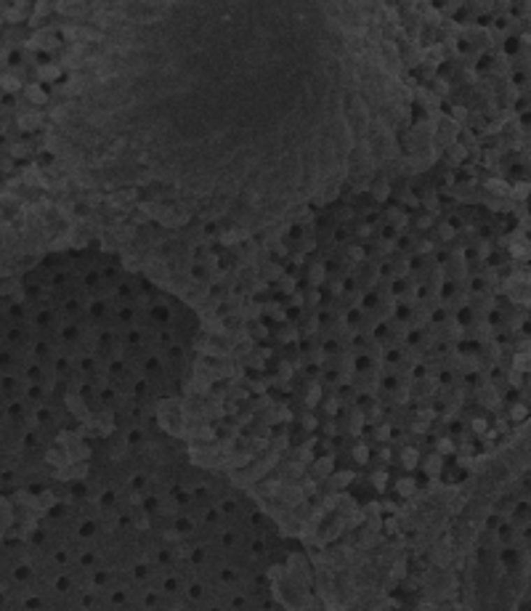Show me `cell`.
<instances>
[{"instance_id":"cell-1","label":"cell","mask_w":531,"mask_h":611,"mask_svg":"<svg viewBox=\"0 0 531 611\" xmlns=\"http://www.w3.org/2000/svg\"><path fill=\"white\" fill-rule=\"evenodd\" d=\"M295 247L284 290L292 380H314L335 425L337 454L356 441L351 463L393 465L407 481L436 478V460H457V441L478 438L467 388L483 385V345L470 332L489 311V279L473 266L476 242L460 239L463 218L409 208L348 218Z\"/></svg>"},{"instance_id":"cell-2","label":"cell","mask_w":531,"mask_h":611,"mask_svg":"<svg viewBox=\"0 0 531 611\" xmlns=\"http://www.w3.org/2000/svg\"><path fill=\"white\" fill-rule=\"evenodd\" d=\"M284 561L250 494L149 423L13 505L0 609H261Z\"/></svg>"}]
</instances>
